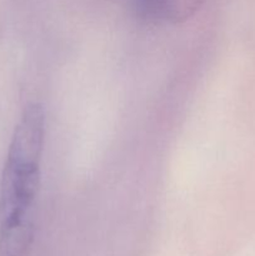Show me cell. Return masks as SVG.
Returning a JSON list of instances; mask_svg holds the SVG:
<instances>
[{"label":"cell","mask_w":255,"mask_h":256,"mask_svg":"<svg viewBox=\"0 0 255 256\" xmlns=\"http://www.w3.org/2000/svg\"><path fill=\"white\" fill-rule=\"evenodd\" d=\"M45 136L42 104L25 108L12 134L0 182V256H28L35 232Z\"/></svg>","instance_id":"6da1fadb"},{"label":"cell","mask_w":255,"mask_h":256,"mask_svg":"<svg viewBox=\"0 0 255 256\" xmlns=\"http://www.w3.org/2000/svg\"><path fill=\"white\" fill-rule=\"evenodd\" d=\"M204 0H154L155 16L170 22L189 19L202 6Z\"/></svg>","instance_id":"7a4b0ae2"}]
</instances>
